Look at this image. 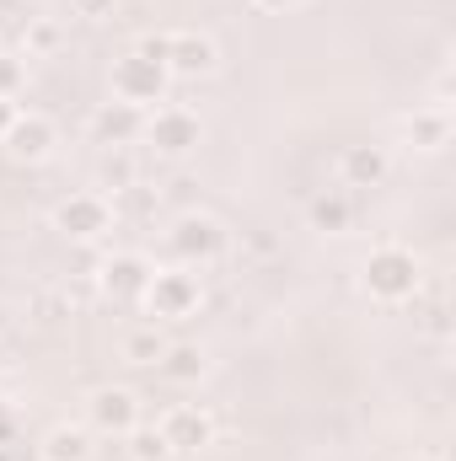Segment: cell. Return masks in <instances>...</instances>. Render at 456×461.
<instances>
[{
    "mask_svg": "<svg viewBox=\"0 0 456 461\" xmlns=\"http://www.w3.org/2000/svg\"><path fill=\"white\" fill-rule=\"evenodd\" d=\"M365 290L376 301H408L419 290V258L408 247H376L365 258Z\"/></svg>",
    "mask_w": 456,
    "mask_h": 461,
    "instance_id": "cell-1",
    "label": "cell"
},
{
    "mask_svg": "<svg viewBox=\"0 0 456 461\" xmlns=\"http://www.w3.org/2000/svg\"><path fill=\"white\" fill-rule=\"evenodd\" d=\"M221 65V49L210 32H194V27H178V32H161V70L178 76V81H199Z\"/></svg>",
    "mask_w": 456,
    "mask_h": 461,
    "instance_id": "cell-2",
    "label": "cell"
},
{
    "mask_svg": "<svg viewBox=\"0 0 456 461\" xmlns=\"http://www.w3.org/2000/svg\"><path fill=\"white\" fill-rule=\"evenodd\" d=\"M167 97V70H161V59H150V54H123L114 65V103H129V108H150V103H161Z\"/></svg>",
    "mask_w": 456,
    "mask_h": 461,
    "instance_id": "cell-3",
    "label": "cell"
},
{
    "mask_svg": "<svg viewBox=\"0 0 456 461\" xmlns=\"http://www.w3.org/2000/svg\"><path fill=\"white\" fill-rule=\"evenodd\" d=\"M0 145H5V156H11V161L38 167V161H49V156H54L59 129H54V118H43V113H16V118H11V129L0 134Z\"/></svg>",
    "mask_w": 456,
    "mask_h": 461,
    "instance_id": "cell-4",
    "label": "cell"
},
{
    "mask_svg": "<svg viewBox=\"0 0 456 461\" xmlns=\"http://www.w3.org/2000/svg\"><path fill=\"white\" fill-rule=\"evenodd\" d=\"M140 140L150 150H161V156H188L205 140V129H199V113H188V108H156V113L145 118Z\"/></svg>",
    "mask_w": 456,
    "mask_h": 461,
    "instance_id": "cell-5",
    "label": "cell"
},
{
    "mask_svg": "<svg viewBox=\"0 0 456 461\" xmlns=\"http://www.w3.org/2000/svg\"><path fill=\"white\" fill-rule=\"evenodd\" d=\"M199 279L194 274H150V290H145V306H150V317H161V322H183V317H194L199 312Z\"/></svg>",
    "mask_w": 456,
    "mask_h": 461,
    "instance_id": "cell-6",
    "label": "cell"
},
{
    "mask_svg": "<svg viewBox=\"0 0 456 461\" xmlns=\"http://www.w3.org/2000/svg\"><path fill=\"white\" fill-rule=\"evenodd\" d=\"M167 241H172V252H178V258L205 263V258H221V252H226V226H221L215 215L188 210V215H178V226H172Z\"/></svg>",
    "mask_w": 456,
    "mask_h": 461,
    "instance_id": "cell-7",
    "label": "cell"
},
{
    "mask_svg": "<svg viewBox=\"0 0 456 461\" xmlns=\"http://www.w3.org/2000/svg\"><path fill=\"white\" fill-rule=\"evenodd\" d=\"M54 226L65 230V236H76V241H97L103 230L114 226V204L103 194H70L54 210Z\"/></svg>",
    "mask_w": 456,
    "mask_h": 461,
    "instance_id": "cell-8",
    "label": "cell"
},
{
    "mask_svg": "<svg viewBox=\"0 0 456 461\" xmlns=\"http://www.w3.org/2000/svg\"><path fill=\"white\" fill-rule=\"evenodd\" d=\"M156 424H161V435H167L172 451H205V446H215V419H210L199 402H178V408H167Z\"/></svg>",
    "mask_w": 456,
    "mask_h": 461,
    "instance_id": "cell-9",
    "label": "cell"
},
{
    "mask_svg": "<svg viewBox=\"0 0 456 461\" xmlns=\"http://www.w3.org/2000/svg\"><path fill=\"white\" fill-rule=\"evenodd\" d=\"M87 419H92V429H103V435H129V429L140 424V397H134L129 386H97L92 402H87Z\"/></svg>",
    "mask_w": 456,
    "mask_h": 461,
    "instance_id": "cell-10",
    "label": "cell"
},
{
    "mask_svg": "<svg viewBox=\"0 0 456 461\" xmlns=\"http://www.w3.org/2000/svg\"><path fill=\"white\" fill-rule=\"evenodd\" d=\"M150 274H156V268H150L140 252H114V258L103 263V290H108L114 301H145Z\"/></svg>",
    "mask_w": 456,
    "mask_h": 461,
    "instance_id": "cell-11",
    "label": "cell"
},
{
    "mask_svg": "<svg viewBox=\"0 0 456 461\" xmlns=\"http://www.w3.org/2000/svg\"><path fill=\"white\" fill-rule=\"evenodd\" d=\"M92 134H97L103 145H134V140L145 134V113L129 108V103H103V108L92 113Z\"/></svg>",
    "mask_w": 456,
    "mask_h": 461,
    "instance_id": "cell-12",
    "label": "cell"
},
{
    "mask_svg": "<svg viewBox=\"0 0 456 461\" xmlns=\"http://www.w3.org/2000/svg\"><path fill=\"white\" fill-rule=\"evenodd\" d=\"M339 172L349 188H376V183H387V150L381 145H349L339 156Z\"/></svg>",
    "mask_w": 456,
    "mask_h": 461,
    "instance_id": "cell-13",
    "label": "cell"
},
{
    "mask_svg": "<svg viewBox=\"0 0 456 461\" xmlns=\"http://www.w3.org/2000/svg\"><path fill=\"white\" fill-rule=\"evenodd\" d=\"M403 134H408L419 150H441L446 134H451V113H446V103H435V108H414V113L403 118Z\"/></svg>",
    "mask_w": 456,
    "mask_h": 461,
    "instance_id": "cell-14",
    "label": "cell"
},
{
    "mask_svg": "<svg viewBox=\"0 0 456 461\" xmlns=\"http://www.w3.org/2000/svg\"><path fill=\"white\" fill-rule=\"evenodd\" d=\"M43 461H92V429L81 424H54L43 435Z\"/></svg>",
    "mask_w": 456,
    "mask_h": 461,
    "instance_id": "cell-15",
    "label": "cell"
},
{
    "mask_svg": "<svg viewBox=\"0 0 456 461\" xmlns=\"http://www.w3.org/2000/svg\"><path fill=\"white\" fill-rule=\"evenodd\" d=\"M156 370L172 375V381H199V375L210 370V359H205L199 344H167V354L156 359Z\"/></svg>",
    "mask_w": 456,
    "mask_h": 461,
    "instance_id": "cell-16",
    "label": "cell"
},
{
    "mask_svg": "<svg viewBox=\"0 0 456 461\" xmlns=\"http://www.w3.org/2000/svg\"><path fill=\"white\" fill-rule=\"evenodd\" d=\"M306 215H312V230H328V236L349 230V221H354V210H349V199H343V194H317Z\"/></svg>",
    "mask_w": 456,
    "mask_h": 461,
    "instance_id": "cell-17",
    "label": "cell"
},
{
    "mask_svg": "<svg viewBox=\"0 0 456 461\" xmlns=\"http://www.w3.org/2000/svg\"><path fill=\"white\" fill-rule=\"evenodd\" d=\"M97 183H103V188H114V194H123V188H134V183H140V167H134V156H129L123 145H114V150L97 161Z\"/></svg>",
    "mask_w": 456,
    "mask_h": 461,
    "instance_id": "cell-18",
    "label": "cell"
},
{
    "mask_svg": "<svg viewBox=\"0 0 456 461\" xmlns=\"http://www.w3.org/2000/svg\"><path fill=\"white\" fill-rule=\"evenodd\" d=\"M123 440H129V456H134V461H167V456H172V446H167L161 424H134Z\"/></svg>",
    "mask_w": 456,
    "mask_h": 461,
    "instance_id": "cell-19",
    "label": "cell"
},
{
    "mask_svg": "<svg viewBox=\"0 0 456 461\" xmlns=\"http://www.w3.org/2000/svg\"><path fill=\"white\" fill-rule=\"evenodd\" d=\"M161 354H167V339L156 333V322H150V328L123 333V359H129V365H156Z\"/></svg>",
    "mask_w": 456,
    "mask_h": 461,
    "instance_id": "cell-20",
    "label": "cell"
},
{
    "mask_svg": "<svg viewBox=\"0 0 456 461\" xmlns=\"http://www.w3.org/2000/svg\"><path fill=\"white\" fill-rule=\"evenodd\" d=\"M54 49H59V27L49 16L27 22V54H54Z\"/></svg>",
    "mask_w": 456,
    "mask_h": 461,
    "instance_id": "cell-21",
    "label": "cell"
},
{
    "mask_svg": "<svg viewBox=\"0 0 456 461\" xmlns=\"http://www.w3.org/2000/svg\"><path fill=\"white\" fill-rule=\"evenodd\" d=\"M22 76H27L22 59H16V54H0V97H16V92H22Z\"/></svg>",
    "mask_w": 456,
    "mask_h": 461,
    "instance_id": "cell-22",
    "label": "cell"
},
{
    "mask_svg": "<svg viewBox=\"0 0 456 461\" xmlns=\"http://www.w3.org/2000/svg\"><path fill=\"white\" fill-rule=\"evenodd\" d=\"M76 5V16H108L114 11V0H70Z\"/></svg>",
    "mask_w": 456,
    "mask_h": 461,
    "instance_id": "cell-23",
    "label": "cell"
},
{
    "mask_svg": "<svg viewBox=\"0 0 456 461\" xmlns=\"http://www.w3.org/2000/svg\"><path fill=\"white\" fill-rule=\"evenodd\" d=\"M22 113V108H16V97H0V134H5V129H11V118Z\"/></svg>",
    "mask_w": 456,
    "mask_h": 461,
    "instance_id": "cell-24",
    "label": "cell"
},
{
    "mask_svg": "<svg viewBox=\"0 0 456 461\" xmlns=\"http://www.w3.org/2000/svg\"><path fill=\"white\" fill-rule=\"evenodd\" d=\"M263 11H296V5H306V0H258Z\"/></svg>",
    "mask_w": 456,
    "mask_h": 461,
    "instance_id": "cell-25",
    "label": "cell"
},
{
    "mask_svg": "<svg viewBox=\"0 0 456 461\" xmlns=\"http://www.w3.org/2000/svg\"><path fill=\"white\" fill-rule=\"evenodd\" d=\"M408 461H435V456H408Z\"/></svg>",
    "mask_w": 456,
    "mask_h": 461,
    "instance_id": "cell-26",
    "label": "cell"
}]
</instances>
